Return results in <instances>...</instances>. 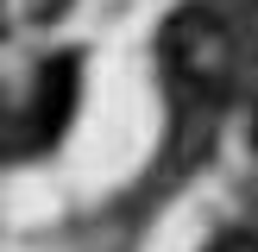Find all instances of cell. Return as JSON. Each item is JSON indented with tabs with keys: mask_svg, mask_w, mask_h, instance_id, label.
Segmentation results:
<instances>
[{
	"mask_svg": "<svg viewBox=\"0 0 258 252\" xmlns=\"http://www.w3.org/2000/svg\"><path fill=\"white\" fill-rule=\"evenodd\" d=\"M76 88H82L76 57H50L44 76H38V101H32V139H38V145H50V139L70 126V113H76Z\"/></svg>",
	"mask_w": 258,
	"mask_h": 252,
	"instance_id": "cell-2",
	"label": "cell"
},
{
	"mask_svg": "<svg viewBox=\"0 0 258 252\" xmlns=\"http://www.w3.org/2000/svg\"><path fill=\"white\" fill-rule=\"evenodd\" d=\"M13 145H19V120H13L7 95H0V151H13Z\"/></svg>",
	"mask_w": 258,
	"mask_h": 252,
	"instance_id": "cell-3",
	"label": "cell"
},
{
	"mask_svg": "<svg viewBox=\"0 0 258 252\" xmlns=\"http://www.w3.org/2000/svg\"><path fill=\"white\" fill-rule=\"evenodd\" d=\"M221 252H233V246H221Z\"/></svg>",
	"mask_w": 258,
	"mask_h": 252,
	"instance_id": "cell-6",
	"label": "cell"
},
{
	"mask_svg": "<svg viewBox=\"0 0 258 252\" xmlns=\"http://www.w3.org/2000/svg\"><path fill=\"white\" fill-rule=\"evenodd\" d=\"M233 70H239V38H233V19H227V13H214V7L170 13V25H164V82H170L176 107H183V120H189L183 158H196L202 120H208V107L233 88Z\"/></svg>",
	"mask_w": 258,
	"mask_h": 252,
	"instance_id": "cell-1",
	"label": "cell"
},
{
	"mask_svg": "<svg viewBox=\"0 0 258 252\" xmlns=\"http://www.w3.org/2000/svg\"><path fill=\"white\" fill-rule=\"evenodd\" d=\"M0 38H7V19H0Z\"/></svg>",
	"mask_w": 258,
	"mask_h": 252,
	"instance_id": "cell-5",
	"label": "cell"
},
{
	"mask_svg": "<svg viewBox=\"0 0 258 252\" xmlns=\"http://www.w3.org/2000/svg\"><path fill=\"white\" fill-rule=\"evenodd\" d=\"M32 13H38V19H44V25H50V19H57V13H63V0H38Z\"/></svg>",
	"mask_w": 258,
	"mask_h": 252,
	"instance_id": "cell-4",
	"label": "cell"
}]
</instances>
